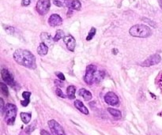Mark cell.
Returning a JSON list of instances; mask_svg holds the SVG:
<instances>
[{"instance_id": "obj_1", "label": "cell", "mask_w": 162, "mask_h": 135, "mask_svg": "<svg viewBox=\"0 0 162 135\" xmlns=\"http://www.w3.org/2000/svg\"><path fill=\"white\" fill-rule=\"evenodd\" d=\"M14 60L19 65L25 66L26 68L35 70L37 68L36 58L32 52L25 49H17L14 53Z\"/></svg>"}, {"instance_id": "obj_2", "label": "cell", "mask_w": 162, "mask_h": 135, "mask_svg": "<svg viewBox=\"0 0 162 135\" xmlns=\"http://www.w3.org/2000/svg\"><path fill=\"white\" fill-rule=\"evenodd\" d=\"M104 72L98 71L95 65H89L86 67V75L84 76V81L88 84H92L95 82L101 81L104 78Z\"/></svg>"}, {"instance_id": "obj_3", "label": "cell", "mask_w": 162, "mask_h": 135, "mask_svg": "<svg viewBox=\"0 0 162 135\" xmlns=\"http://www.w3.org/2000/svg\"><path fill=\"white\" fill-rule=\"evenodd\" d=\"M129 33L134 37L147 38L152 35V30L145 25L140 24L132 26L129 30Z\"/></svg>"}, {"instance_id": "obj_4", "label": "cell", "mask_w": 162, "mask_h": 135, "mask_svg": "<svg viewBox=\"0 0 162 135\" xmlns=\"http://www.w3.org/2000/svg\"><path fill=\"white\" fill-rule=\"evenodd\" d=\"M17 107L13 104H7L5 107V121L8 125H14L17 116Z\"/></svg>"}, {"instance_id": "obj_5", "label": "cell", "mask_w": 162, "mask_h": 135, "mask_svg": "<svg viewBox=\"0 0 162 135\" xmlns=\"http://www.w3.org/2000/svg\"><path fill=\"white\" fill-rule=\"evenodd\" d=\"M51 1L50 0H38L36 5V10L40 15H45L50 10Z\"/></svg>"}, {"instance_id": "obj_6", "label": "cell", "mask_w": 162, "mask_h": 135, "mask_svg": "<svg viewBox=\"0 0 162 135\" xmlns=\"http://www.w3.org/2000/svg\"><path fill=\"white\" fill-rule=\"evenodd\" d=\"M47 124H48L49 129H50L53 135H66L63 127H61L60 124L58 122H56V120H49Z\"/></svg>"}, {"instance_id": "obj_7", "label": "cell", "mask_w": 162, "mask_h": 135, "mask_svg": "<svg viewBox=\"0 0 162 135\" xmlns=\"http://www.w3.org/2000/svg\"><path fill=\"white\" fill-rule=\"evenodd\" d=\"M160 61H161V57L158 54H154L153 55L150 56L144 62H142L141 63V66H144V67H150L151 66L158 64V63H160Z\"/></svg>"}, {"instance_id": "obj_8", "label": "cell", "mask_w": 162, "mask_h": 135, "mask_svg": "<svg viewBox=\"0 0 162 135\" xmlns=\"http://www.w3.org/2000/svg\"><path fill=\"white\" fill-rule=\"evenodd\" d=\"M105 103L108 104V105H111V106H117L119 104V103H120L119 97L113 92H108L105 95Z\"/></svg>"}, {"instance_id": "obj_9", "label": "cell", "mask_w": 162, "mask_h": 135, "mask_svg": "<svg viewBox=\"0 0 162 135\" xmlns=\"http://www.w3.org/2000/svg\"><path fill=\"white\" fill-rule=\"evenodd\" d=\"M1 77H2V79L4 82H6V84H9L10 86L13 87L14 86L15 82H14V79L12 76V75L9 72L8 70L7 69H2L1 70Z\"/></svg>"}, {"instance_id": "obj_10", "label": "cell", "mask_w": 162, "mask_h": 135, "mask_svg": "<svg viewBox=\"0 0 162 135\" xmlns=\"http://www.w3.org/2000/svg\"><path fill=\"white\" fill-rule=\"evenodd\" d=\"M63 23V19L59 14H52L48 18V24L49 26L52 27H56V26H59Z\"/></svg>"}, {"instance_id": "obj_11", "label": "cell", "mask_w": 162, "mask_h": 135, "mask_svg": "<svg viewBox=\"0 0 162 135\" xmlns=\"http://www.w3.org/2000/svg\"><path fill=\"white\" fill-rule=\"evenodd\" d=\"M63 41L66 44V47L69 51H74L75 47H76V41L73 37L71 35L66 36L64 38H63Z\"/></svg>"}, {"instance_id": "obj_12", "label": "cell", "mask_w": 162, "mask_h": 135, "mask_svg": "<svg viewBox=\"0 0 162 135\" xmlns=\"http://www.w3.org/2000/svg\"><path fill=\"white\" fill-rule=\"evenodd\" d=\"M65 6L74 10H80L81 8V3L79 0H66Z\"/></svg>"}, {"instance_id": "obj_13", "label": "cell", "mask_w": 162, "mask_h": 135, "mask_svg": "<svg viewBox=\"0 0 162 135\" xmlns=\"http://www.w3.org/2000/svg\"><path fill=\"white\" fill-rule=\"evenodd\" d=\"M41 41H42V43L45 44L47 46H52L55 42L54 39H53L51 36V35H49L47 32H41Z\"/></svg>"}, {"instance_id": "obj_14", "label": "cell", "mask_w": 162, "mask_h": 135, "mask_svg": "<svg viewBox=\"0 0 162 135\" xmlns=\"http://www.w3.org/2000/svg\"><path fill=\"white\" fill-rule=\"evenodd\" d=\"M74 106H75V108H76L79 112H81V113L84 114V115H89L88 108L85 106L84 104H83L81 100H76L74 101Z\"/></svg>"}, {"instance_id": "obj_15", "label": "cell", "mask_w": 162, "mask_h": 135, "mask_svg": "<svg viewBox=\"0 0 162 135\" xmlns=\"http://www.w3.org/2000/svg\"><path fill=\"white\" fill-rule=\"evenodd\" d=\"M78 94H79V96H81L85 100H87V101L91 100L92 97H93L92 93H90V91H88L87 89H81L78 91Z\"/></svg>"}, {"instance_id": "obj_16", "label": "cell", "mask_w": 162, "mask_h": 135, "mask_svg": "<svg viewBox=\"0 0 162 135\" xmlns=\"http://www.w3.org/2000/svg\"><path fill=\"white\" fill-rule=\"evenodd\" d=\"M48 52V46L46 45L44 43H41L37 47V53L40 55H45Z\"/></svg>"}, {"instance_id": "obj_17", "label": "cell", "mask_w": 162, "mask_h": 135, "mask_svg": "<svg viewBox=\"0 0 162 135\" xmlns=\"http://www.w3.org/2000/svg\"><path fill=\"white\" fill-rule=\"evenodd\" d=\"M22 96L24 98V100L21 101V104L23 107L28 106V104H29V101H30L31 93H29V92H24L22 93Z\"/></svg>"}, {"instance_id": "obj_18", "label": "cell", "mask_w": 162, "mask_h": 135, "mask_svg": "<svg viewBox=\"0 0 162 135\" xmlns=\"http://www.w3.org/2000/svg\"><path fill=\"white\" fill-rule=\"evenodd\" d=\"M75 92H76V88L74 85H70L66 89V94H67V97L71 100L75 98Z\"/></svg>"}, {"instance_id": "obj_19", "label": "cell", "mask_w": 162, "mask_h": 135, "mask_svg": "<svg viewBox=\"0 0 162 135\" xmlns=\"http://www.w3.org/2000/svg\"><path fill=\"white\" fill-rule=\"evenodd\" d=\"M20 116L24 123L28 124L30 122L31 118H32V114L28 113V112H22L20 114Z\"/></svg>"}, {"instance_id": "obj_20", "label": "cell", "mask_w": 162, "mask_h": 135, "mask_svg": "<svg viewBox=\"0 0 162 135\" xmlns=\"http://www.w3.org/2000/svg\"><path fill=\"white\" fill-rule=\"evenodd\" d=\"M108 112H109V113L111 114L112 116L115 117V118H120V117H121V112H120V111H119V110H117V109H115V108H108Z\"/></svg>"}, {"instance_id": "obj_21", "label": "cell", "mask_w": 162, "mask_h": 135, "mask_svg": "<svg viewBox=\"0 0 162 135\" xmlns=\"http://www.w3.org/2000/svg\"><path fill=\"white\" fill-rule=\"evenodd\" d=\"M65 36H65L64 32H63V30H61V29H59V30H57V32H56V36H55L53 39H54L55 42H57V41H59L60 39H63Z\"/></svg>"}, {"instance_id": "obj_22", "label": "cell", "mask_w": 162, "mask_h": 135, "mask_svg": "<svg viewBox=\"0 0 162 135\" xmlns=\"http://www.w3.org/2000/svg\"><path fill=\"white\" fill-rule=\"evenodd\" d=\"M0 89H1V92H2V93L4 95V96H9V90L7 86V84H4L3 82L0 83Z\"/></svg>"}, {"instance_id": "obj_23", "label": "cell", "mask_w": 162, "mask_h": 135, "mask_svg": "<svg viewBox=\"0 0 162 135\" xmlns=\"http://www.w3.org/2000/svg\"><path fill=\"white\" fill-rule=\"evenodd\" d=\"M96 29H95L94 27H92L91 29H90V31L89 32V34H88V36H87V37H86V41H91V40L94 37V36L96 35Z\"/></svg>"}, {"instance_id": "obj_24", "label": "cell", "mask_w": 162, "mask_h": 135, "mask_svg": "<svg viewBox=\"0 0 162 135\" xmlns=\"http://www.w3.org/2000/svg\"><path fill=\"white\" fill-rule=\"evenodd\" d=\"M35 128H36V121L34 122L33 124H32V125L29 126V127H28L26 129V133H32V132L34 130H35Z\"/></svg>"}, {"instance_id": "obj_25", "label": "cell", "mask_w": 162, "mask_h": 135, "mask_svg": "<svg viewBox=\"0 0 162 135\" xmlns=\"http://www.w3.org/2000/svg\"><path fill=\"white\" fill-rule=\"evenodd\" d=\"M56 94H57V96H59V97H61V98H66V96L64 95V93L62 92V90H61L59 88L56 89Z\"/></svg>"}, {"instance_id": "obj_26", "label": "cell", "mask_w": 162, "mask_h": 135, "mask_svg": "<svg viewBox=\"0 0 162 135\" xmlns=\"http://www.w3.org/2000/svg\"><path fill=\"white\" fill-rule=\"evenodd\" d=\"M0 104H1V114L4 115V112H5V107L4 106V101L2 98H0Z\"/></svg>"}, {"instance_id": "obj_27", "label": "cell", "mask_w": 162, "mask_h": 135, "mask_svg": "<svg viewBox=\"0 0 162 135\" xmlns=\"http://www.w3.org/2000/svg\"><path fill=\"white\" fill-rule=\"evenodd\" d=\"M32 0H22V7H28L30 5Z\"/></svg>"}, {"instance_id": "obj_28", "label": "cell", "mask_w": 162, "mask_h": 135, "mask_svg": "<svg viewBox=\"0 0 162 135\" xmlns=\"http://www.w3.org/2000/svg\"><path fill=\"white\" fill-rule=\"evenodd\" d=\"M56 76H57L58 78H59V79L61 80V81H65V76H64V75H63V73L56 72Z\"/></svg>"}, {"instance_id": "obj_29", "label": "cell", "mask_w": 162, "mask_h": 135, "mask_svg": "<svg viewBox=\"0 0 162 135\" xmlns=\"http://www.w3.org/2000/svg\"><path fill=\"white\" fill-rule=\"evenodd\" d=\"M5 29L6 31H7V33L9 34H13L14 32V28L11 27V26H7Z\"/></svg>"}, {"instance_id": "obj_30", "label": "cell", "mask_w": 162, "mask_h": 135, "mask_svg": "<svg viewBox=\"0 0 162 135\" xmlns=\"http://www.w3.org/2000/svg\"><path fill=\"white\" fill-rule=\"evenodd\" d=\"M142 20L145 21V22H147V23L150 24V26H152L153 27H154V28L156 27V24L154 23V22H152V21L150 20V19H148V18H143V19H142Z\"/></svg>"}, {"instance_id": "obj_31", "label": "cell", "mask_w": 162, "mask_h": 135, "mask_svg": "<svg viewBox=\"0 0 162 135\" xmlns=\"http://www.w3.org/2000/svg\"><path fill=\"white\" fill-rule=\"evenodd\" d=\"M53 3H54L55 5L57 6V7H63V2H61L60 1H59V0H55V1H53Z\"/></svg>"}, {"instance_id": "obj_32", "label": "cell", "mask_w": 162, "mask_h": 135, "mask_svg": "<svg viewBox=\"0 0 162 135\" xmlns=\"http://www.w3.org/2000/svg\"><path fill=\"white\" fill-rule=\"evenodd\" d=\"M41 135H51V133L47 132L45 130H41Z\"/></svg>"}, {"instance_id": "obj_33", "label": "cell", "mask_w": 162, "mask_h": 135, "mask_svg": "<svg viewBox=\"0 0 162 135\" xmlns=\"http://www.w3.org/2000/svg\"><path fill=\"white\" fill-rule=\"evenodd\" d=\"M158 3H159V5H160V8L162 9V0H158Z\"/></svg>"}]
</instances>
